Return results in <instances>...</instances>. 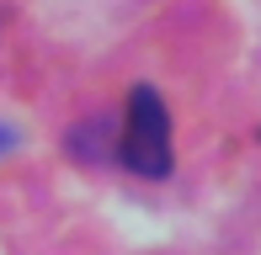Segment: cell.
I'll return each mask as SVG.
<instances>
[{
	"label": "cell",
	"instance_id": "2",
	"mask_svg": "<svg viewBox=\"0 0 261 255\" xmlns=\"http://www.w3.org/2000/svg\"><path fill=\"white\" fill-rule=\"evenodd\" d=\"M112 144H117V138H112V128H107V122H80V133H75V149H80L86 160L112 154Z\"/></svg>",
	"mask_w": 261,
	"mask_h": 255
},
{
	"label": "cell",
	"instance_id": "3",
	"mask_svg": "<svg viewBox=\"0 0 261 255\" xmlns=\"http://www.w3.org/2000/svg\"><path fill=\"white\" fill-rule=\"evenodd\" d=\"M16 144V133H11V128H0V149H11Z\"/></svg>",
	"mask_w": 261,
	"mask_h": 255
},
{
	"label": "cell",
	"instance_id": "1",
	"mask_svg": "<svg viewBox=\"0 0 261 255\" xmlns=\"http://www.w3.org/2000/svg\"><path fill=\"white\" fill-rule=\"evenodd\" d=\"M117 160H123L134 176H144V181L171 176V165H176L171 112H165L155 85H134V96H128V117L117 128Z\"/></svg>",
	"mask_w": 261,
	"mask_h": 255
}]
</instances>
